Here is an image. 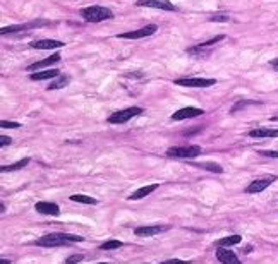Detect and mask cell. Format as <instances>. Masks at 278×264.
Listing matches in <instances>:
<instances>
[{
    "label": "cell",
    "instance_id": "19",
    "mask_svg": "<svg viewBox=\"0 0 278 264\" xmlns=\"http://www.w3.org/2000/svg\"><path fill=\"white\" fill-rule=\"evenodd\" d=\"M71 83V77L69 76H59V77H55V79H52V83L49 84V88H47V91H55V89H62V88H66V86Z\"/></svg>",
    "mask_w": 278,
    "mask_h": 264
},
{
    "label": "cell",
    "instance_id": "9",
    "mask_svg": "<svg viewBox=\"0 0 278 264\" xmlns=\"http://www.w3.org/2000/svg\"><path fill=\"white\" fill-rule=\"evenodd\" d=\"M136 6L148 9H162V11H177L170 0H137Z\"/></svg>",
    "mask_w": 278,
    "mask_h": 264
},
{
    "label": "cell",
    "instance_id": "21",
    "mask_svg": "<svg viewBox=\"0 0 278 264\" xmlns=\"http://www.w3.org/2000/svg\"><path fill=\"white\" fill-rule=\"evenodd\" d=\"M196 167L203 168V170H208L211 172V174H223V167L218 165V163L215 162H206V163H194Z\"/></svg>",
    "mask_w": 278,
    "mask_h": 264
},
{
    "label": "cell",
    "instance_id": "7",
    "mask_svg": "<svg viewBox=\"0 0 278 264\" xmlns=\"http://www.w3.org/2000/svg\"><path fill=\"white\" fill-rule=\"evenodd\" d=\"M278 177L276 175H268V177H263V179H258L254 182H251L249 185L246 187V194H259L263 192L264 189H268L273 182H276Z\"/></svg>",
    "mask_w": 278,
    "mask_h": 264
},
{
    "label": "cell",
    "instance_id": "1",
    "mask_svg": "<svg viewBox=\"0 0 278 264\" xmlns=\"http://www.w3.org/2000/svg\"><path fill=\"white\" fill-rule=\"evenodd\" d=\"M81 235H74V233H49V235H43L41 239H38L34 242V245L38 247H67V245L77 244V242H82Z\"/></svg>",
    "mask_w": 278,
    "mask_h": 264
},
{
    "label": "cell",
    "instance_id": "18",
    "mask_svg": "<svg viewBox=\"0 0 278 264\" xmlns=\"http://www.w3.org/2000/svg\"><path fill=\"white\" fill-rule=\"evenodd\" d=\"M249 137H258V139H264V137H278V129H253L247 132Z\"/></svg>",
    "mask_w": 278,
    "mask_h": 264
},
{
    "label": "cell",
    "instance_id": "5",
    "mask_svg": "<svg viewBox=\"0 0 278 264\" xmlns=\"http://www.w3.org/2000/svg\"><path fill=\"white\" fill-rule=\"evenodd\" d=\"M177 86H186V88H211L216 84V79L213 77H180L175 81Z\"/></svg>",
    "mask_w": 278,
    "mask_h": 264
},
{
    "label": "cell",
    "instance_id": "11",
    "mask_svg": "<svg viewBox=\"0 0 278 264\" xmlns=\"http://www.w3.org/2000/svg\"><path fill=\"white\" fill-rule=\"evenodd\" d=\"M34 209H36L40 215H47V216H59L60 215L59 204H55V202H50V201H40V202H36Z\"/></svg>",
    "mask_w": 278,
    "mask_h": 264
},
{
    "label": "cell",
    "instance_id": "25",
    "mask_svg": "<svg viewBox=\"0 0 278 264\" xmlns=\"http://www.w3.org/2000/svg\"><path fill=\"white\" fill-rule=\"evenodd\" d=\"M210 19L213 21V23H227L230 17H228V14H213Z\"/></svg>",
    "mask_w": 278,
    "mask_h": 264
},
{
    "label": "cell",
    "instance_id": "22",
    "mask_svg": "<svg viewBox=\"0 0 278 264\" xmlns=\"http://www.w3.org/2000/svg\"><path fill=\"white\" fill-rule=\"evenodd\" d=\"M71 201L74 202H81V204H98V201L95 197H89V196H84V194H74V196H71Z\"/></svg>",
    "mask_w": 278,
    "mask_h": 264
},
{
    "label": "cell",
    "instance_id": "31",
    "mask_svg": "<svg viewBox=\"0 0 278 264\" xmlns=\"http://www.w3.org/2000/svg\"><path fill=\"white\" fill-rule=\"evenodd\" d=\"M9 144H12V139L9 136H0V146L2 148H6V146H9Z\"/></svg>",
    "mask_w": 278,
    "mask_h": 264
},
{
    "label": "cell",
    "instance_id": "8",
    "mask_svg": "<svg viewBox=\"0 0 278 264\" xmlns=\"http://www.w3.org/2000/svg\"><path fill=\"white\" fill-rule=\"evenodd\" d=\"M205 115V110L203 108H198V107H184V108H179L175 114H172L170 119L173 122H180V120H186V119H194V117H201Z\"/></svg>",
    "mask_w": 278,
    "mask_h": 264
},
{
    "label": "cell",
    "instance_id": "29",
    "mask_svg": "<svg viewBox=\"0 0 278 264\" xmlns=\"http://www.w3.org/2000/svg\"><path fill=\"white\" fill-rule=\"evenodd\" d=\"M259 154L264 158H278V151H259Z\"/></svg>",
    "mask_w": 278,
    "mask_h": 264
},
{
    "label": "cell",
    "instance_id": "4",
    "mask_svg": "<svg viewBox=\"0 0 278 264\" xmlns=\"http://www.w3.org/2000/svg\"><path fill=\"white\" fill-rule=\"evenodd\" d=\"M141 114H143L141 107H129V108H124V110H119V112H115V114H112L107 120H108V124H125Z\"/></svg>",
    "mask_w": 278,
    "mask_h": 264
},
{
    "label": "cell",
    "instance_id": "2",
    "mask_svg": "<svg viewBox=\"0 0 278 264\" xmlns=\"http://www.w3.org/2000/svg\"><path fill=\"white\" fill-rule=\"evenodd\" d=\"M81 16L84 17L88 23H100V21L112 19V17H114V12H112L108 7H103V6H89V7L81 9Z\"/></svg>",
    "mask_w": 278,
    "mask_h": 264
},
{
    "label": "cell",
    "instance_id": "27",
    "mask_svg": "<svg viewBox=\"0 0 278 264\" xmlns=\"http://www.w3.org/2000/svg\"><path fill=\"white\" fill-rule=\"evenodd\" d=\"M246 105H259V103H256V101H237L236 105L232 107V114H234V112H237L239 108L246 107Z\"/></svg>",
    "mask_w": 278,
    "mask_h": 264
},
{
    "label": "cell",
    "instance_id": "20",
    "mask_svg": "<svg viewBox=\"0 0 278 264\" xmlns=\"http://www.w3.org/2000/svg\"><path fill=\"white\" fill-rule=\"evenodd\" d=\"M239 242H242V237L241 235H230V237H225V239H220L216 240V247H232V245H237Z\"/></svg>",
    "mask_w": 278,
    "mask_h": 264
},
{
    "label": "cell",
    "instance_id": "28",
    "mask_svg": "<svg viewBox=\"0 0 278 264\" xmlns=\"http://www.w3.org/2000/svg\"><path fill=\"white\" fill-rule=\"evenodd\" d=\"M82 259H84V256H81V254H77V256H71L66 261V264H77V262H81Z\"/></svg>",
    "mask_w": 278,
    "mask_h": 264
},
{
    "label": "cell",
    "instance_id": "16",
    "mask_svg": "<svg viewBox=\"0 0 278 264\" xmlns=\"http://www.w3.org/2000/svg\"><path fill=\"white\" fill-rule=\"evenodd\" d=\"M156 189H158V184H151V185H145V187H139L136 192L129 196V201H137V199H143V197L150 196V194L155 192Z\"/></svg>",
    "mask_w": 278,
    "mask_h": 264
},
{
    "label": "cell",
    "instance_id": "33",
    "mask_svg": "<svg viewBox=\"0 0 278 264\" xmlns=\"http://www.w3.org/2000/svg\"><path fill=\"white\" fill-rule=\"evenodd\" d=\"M0 264H11V261H9V259H2V261H0Z\"/></svg>",
    "mask_w": 278,
    "mask_h": 264
},
{
    "label": "cell",
    "instance_id": "17",
    "mask_svg": "<svg viewBox=\"0 0 278 264\" xmlns=\"http://www.w3.org/2000/svg\"><path fill=\"white\" fill-rule=\"evenodd\" d=\"M223 34H218V36H215V38H211V40H208L205 43H201V45H196V46H191V48L188 50L191 55H194V54H199L201 50H205L208 48V46H213V45H216V43H220V41H223Z\"/></svg>",
    "mask_w": 278,
    "mask_h": 264
},
{
    "label": "cell",
    "instance_id": "15",
    "mask_svg": "<svg viewBox=\"0 0 278 264\" xmlns=\"http://www.w3.org/2000/svg\"><path fill=\"white\" fill-rule=\"evenodd\" d=\"M60 76L59 69H47V71H40V72H33L29 79L31 81H45V79H55V77Z\"/></svg>",
    "mask_w": 278,
    "mask_h": 264
},
{
    "label": "cell",
    "instance_id": "10",
    "mask_svg": "<svg viewBox=\"0 0 278 264\" xmlns=\"http://www.w3.org/2000/svg\"><path fill=\"white\" fill-rule=\"evenodd\" d=\"M170 227H167V225H150V227H137L134 228V233H136L137 237H153V235H158V233H162L165 230H168Z\"/></svg>",
    "mask_w": 278,
    "mask_h": 264
},
{
    "label": "cell",
    "instance_id": "26",
    "mask_svg": "<svg viewBox=\"0 0 278 264\" xmlns=\"http://www.w3.org/2000/svg\"><path fill=\"white\" fill-rule=\"evenodd\" d=\"M0 127H2V129H19L21 124H17V122H7V120H2V122H0Z\"/></svg>",
    "mask_w": 278,
    "mask_h": 264
},
{
    "label": "cell",
    "instance_id": "13",
    "mask_svg": "<svg viewBox=\"0 0 278 264\" xmlns=\"http://www.w3.org/2000/svg\"><path fill=\"white\" fill-rule=\"evenodd\" d=\"M64 41H57V40H38V41H31L29 43V48L34 50H55V48H62Z\"/></svg>",
    "mask_w": 278,
    "mask_h": 264
},
{
    "label": "cell",
    "instance_id": "6",
    "mask_svg": "<svg viewBox=\"0 0 278 264\" xmlns=\"http://www.w3.org/2000/svg\"><path fill=\"white\" fill-rule=\"evenodd\" d=\"M156 29H158V26L156 24H146L145 28H139V29H136V31L117 34V38H122V40H139V38H146V36L155 34Z\"/></svg>",
    "mask_w": 278,
    "mask_h": 264
},
{
    "label": "cell",
    "instance_id": "32",
    "mask_svg": "<svg viewBox=\"0 0 278 264\" xmlns=\"http://www.w3.org/2000/svg\"><path fill=\"white\" fill-rule=\"evenodd\" d=\"M271 66H273V69H276V71H278V59H276V60H273Z\"/></svg>",
    "mask_w": 278,
    "mask_h": 264
},
{
    "label": "cell",
    "instance_id": "30",
    "mask_svg": "<svg viewBox=\"0 0 278 264\" xmlns=\"http://www.w3.org/2000/svg\"><path fill=\"white\" fill-rule=\"evenodd\" d=\"M160 264H191V261H182V259H167Z\"/></svg>",
    "mask_w": 278,
    "mask_h": 264
},
{
    "label": "cell",
    "instance_id": "12",
    "mask_svg": "<svg viewBox=\"0 0 278 264\" xmlns=\"http://www.w3.org/2000/svg\"><path fill=\"white\" fill-rule=\"evenodd\" d=\"M216 259H218L221 264H242L241 259H239L232 250H228L227 247L216 249Z\"/></svg>",
    "mask_w": 278,
    "mask_h": 264
},
{
    "label": "cell",
    "instance_id": "34",
    "mask_svg": "<svg viewBox=\"0 0 278 264\" xmlns=\"http://www.w3.org/2000/svg\"><path fill=\"white\" fill-rule=\"evenodd\" d=\"M97 264H108V262H97Z\"/></svg>",
    "mask_w": 278,
    "mask_h": 264
},
{
    "label": "cell",
    "instance_id": "23",
    "mask_svg": "<svg viewBox=\"0 0 278 264\" xmlns=\"http://www.w3.org/2000/svg\"><path fill=\"white\" fill-rule=\"evenodd\" d=\"M28 163H29V158H23V160H19V162L12 163V165H4L0 170L2 172H14V170H19V168H24Z\"/></svg>",
    "mask_w": 278,
    "mask_h": 264
},
{
    "label": "cell",
    "instance_id": "3",
    "mask_svg": "<svg viewBox=\"0 0 278 264\" xmlns=\"http://www.w3.org/2000/svg\"><path fill=\"white\" fill-rule=\"evenodd\" d=\"M203 153V149L199 146H173V148H168L167 149V156L168 158H177V160H193L199 156Z\"/></svg>",
    "mask_w": 278,
    "mask_h": 264
},
{
    "label": "cell",
    "instance_id": "14",
    "mask_svg": "<svg viewBox=\"0 0 278 264\" xmlns=\"http://www.w3.org/2000/svg\"><path fill=\"white\" fill-rule=\"evenodd\" d=\"M57 62H60V54L59 51H55V54H52L49 59H43V60H40V62L28 66V71L29 72H38L40 69H45V67L52 66V64H57Z\"/></svg>",
    "mask_w": 278,
    "mask_h": 264
},
{
    "label": "cell",
    "instance_id": "24",
    "mask_svg": "<svg viewBox=\"0 0 278 264\" xmlns=\"http://www.w3.org/2000/svg\"><path fill=\"white\" fill-rule=\"evenodd\" d=\"M122 245H124V242H120V240H107L100 245V250H114V249L122 247Z\"/></svg>",
    "mask_w": 278,
    "mask_h": 264
}]
</instances>
